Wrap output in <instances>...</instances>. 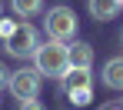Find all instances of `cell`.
<instances>
[{
    "instance_id": "12",
    "label": "cell",
    "mask_w": 123,
    "mask_h": 110,
    "mask_svg": "<svg viewBox=\"0 0 123 110\" xmlns=\"http://www.w3.org/2000/svg\"><path fill=\"white\" fill-rule=\"evenodd\" d=\"M7 84H10V70H7V67H3V64H0V90H3V87H7Z\"/></svg>"
},
{
    "instance_id": "5",
    "label": "cell",
    "mask_w": 123,
    "mask_h": 110,
    "mask_svg": "<svg viewBox=\"0 0 123 110\" xmlns=\"http://www.w3.org/2000/svg\"><path fill=\"white\" fill-rule=\"evenodd\" d=\"M60 87L67 93V100H73L80 93H93V73H90V67H70L60 77Z\"/></svg>"
},
{
    "instance_id": "9",
    "label": "cell",
    "mask_w": 123,
    "mask_h": 110,
    "mask_svg": "<svg viewBox=\"0 0 123 110\" xmlns=\"http://www.w3.org/2000/svg\"><path fill=\"white\" fill-rule=\"evenodd\" d=\"M10 7H13V13L20 20H30V17H37L43 10V0H10Z\"/></svg>"
},
{
    "instance_id": "14",
    "label": "cell",
    "mask_w": 123,
    "mask_h": 110,
    "mask_svg": "<svg viewBox=\"0 0 123 110\" xmlns=\"http://www.w3.org/2000/svg\"><path fill=\"white\" fill-rule=\"evenodd\" d=\"M0 13H3V3H0Z\"/></svg>"
},
{
    "instance_id": "1",
    "label": "cell",
    "mask_w": 123,
    "mask_h": 110,
    "mask_svg": "<svg viewBox=\"0 0 123 110\" xmlns=\"http://www.w3.org/2000/svg\"><path fill=\"white\" fill-rule=\"evenodd\" d=\"M33 67L40 70L43 77H57V80H60L63 73L70 70V40L47 37V40L37 47V53H33Z\"/></svg>"
},
{
    "instance_id": "6",
    "label": "cell",
    "mask_w": 123,
    "mask_h": 110,
    "mask_svg": "<svg viewBox=\"0 0 123 110\" xmlns=\"http://www.w3.org/2000/svg\"><path fill=\"white\" fill-rule=\"evenodd\" d=\"M103 84L110 90H123V57H110L103 64Z\"/></svg>"
},
{
    "instance_id": "11",
    "label": "cell",
    "mask_w": 123,
    "mask_h": 110,
    "mask_svg": "<svg viewBox=\"0 0 123 110\" xmlns=\"http://www.w3.org/2000/svg\"><path fill=\"white\" fill-rule=\"evenodd\" d=\"M17 110H43V104L33 97V100H20V107H17Z\"/></svg>"
},
{
    "instance_id": "7",
    "label": "cell",
    "mask_w": 123,
    "mask_h": 110,
    "mask_svg": "<svg viewBox=\"0 0 123 110\" xmlns=\"http://www.w3.org/2000/svg\"><path fill=\"white\" fill-rule=\"evenodd\" d=\"M120 10H123V0H90L93 20H113Z\"/></svg>"
},
{
    "instance_id": "3",
    "label": "cell",
    "mask_w": 123,
    "mask_h": 110,
    "mask_svg": "<svg viewBox=\"0 0 123 110\" xmlns=\"http://www.w3.org/2000/svg\"><path fill=\"white\" fill-rule=\"evenodd\" d=\"M37 47H40V33L30 27L27 20H17L13 27V33L3 40V50L10 53V57H17V60H33V53H37Z\"/></svg>"
},
{
    "instance_id": "4",
    "label": "cell",
    "mask_w": 123,
    "mask_h": 110,
    "mask_svg": "<svg viewBox=\"0 0 123 110\" xmlns=\"http://www.w3.org/2000/svg\"><path fill=\"white\" fill-rule=\"evenodd\" d=\"M40 70L37 67H20V70H10V93L17 97V100H33L37 93H40Z\"/></svg>"
},
{
    "instance_id": "8",
    "label": "cell",
    "mask_w": 123,
    "mask_h": 110,
    "mask_svg": "<svg viewBox=\"0 0 123 110\" xmlns=\"http://www.w3.org/2000/svg\"><path fill=\"white\" fill-rule=\"evenodd\" d=\"M70 67H93V47L83 40L70 44Z\"/></svg>"
},
{
    "instance_id": "10",
    "label": "cell",
    "mask_w": 123,
    "mask_h": 110,
    "mask_svg": "<svg viewBox=\"0 0 123 110\" xmlns=\"http://www.w3.org/2000/svg\"><path fill=\"white\" fill-rule=\"evenodd\" d=\"M13 27H17V20H0V40H7L13 33Z\"/></svg>"
},
{
    "instance_id": "2",
    "label": "cell",
    "mask_w": 123,
    "mask_h": 110,
    "mask_svg": "<svg viewBox=\"0 0 123 110\" xmlns=\"http://www.w3.org/2000/svg\"><path fill=\"white\" fill-rule=\"evenodd\" d=\"M43 33L53 37V40H73L77 37V13L67 7V3H57L43 13Z\"/></svg>"
},
{
    "instance_id": "13",
    "label": "cell",
    "mask_w": 123,
    "mask_h": 110,
    "mask_svg": "<svg viewBox=\"0 0 123 110\" xmlns=\"http://www.w3.org/2000/svg\"><path fill=\"white\" fill-rule=\"evenodd\" d=\"M103 110H123V107H103Z\"/></svg>"
}]
</instances>
